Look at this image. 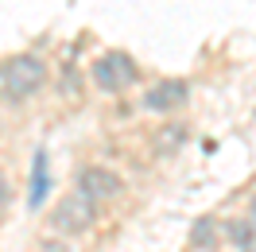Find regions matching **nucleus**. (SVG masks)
<instances>
[{
    "instance_id": "nucleus-1",
    "label": "nucleus",
    "mask_w": 256,
    "mask_h": 252,
    "mask_svg": "<svg viewBox=\"0 0 256 252\" xmlns=\"http://www.w3.org/2000/svg\"><path fill=\"white\" fill-rule=\"evenodd\" d=\"M50 86V62L39 50H16L0 58V112H24Z\"/></svg>"
},
{
    "instance_id": "nucleus-2",
    "label": "nucleus",
    "mask_w": 256,
    "mask_h": 252,
    "mask_svg": "<svg viewBox=\"0 0 256 252\" xmlns=\"http://www.w3.org/2000/svg\"><path fill=\"white\" fill-rule=\"evenodd\" d=\"M101 218H105L101 206H94L90 198H82L78 190H62V194L47 206V214H43V233L66 236V240L78 244L82 236H90L97 225H101Z\"/></svg>"
},
{
    "instance_id": "nucleus-3",
    "label": "nucleus",
    "mask_w": 256,
    "mask_h": 252,
    "mask_svg": "<svg viewBox=\"0 0 256 252\" xmlns=\"http://www.w3.org/2000/svg\"><path fill=\"white\" fill-rule=\"evenodd\" d=\"M70 190H78L82 198H90L94 206L109 210V206L128 198V178L116 171L112 163H105V159H90V163H82L78 171H74Z\"/></svg>"
},
{
    "instance_id": "nucleus-4",
    "label": "nucleus",
    "mask_w": 256,
    "mask_h": 252,
    "mask_svg": "<svg viewBox=\"0 0 256 252\" xmlns=\"http://www.w3.org/2000/svg\"><path fill=\"white\" fill-rule=\"evenodd\" d=\"M190 97H194L190 78H175V74H167V78L148 82L144 94L136 97V105H140V112H148V116L171 120L175 112H182L186 105H190Z\"/></svg>"
},
{
    "instance_id": "nucleus-5",
    "label": "nucleus",
    "mask_w": 256,
    "mask_h": 252,
    "mask_svg": "<svg viewBox=\"0 0 256 252\" xmlns=\"http://www.w3.org/2000/svg\"><path fill=\"white\" fill-rule=\"evenodd\" d=\"M50 190H54V174H50V152L47 148H35L32 156V178H28V210L39 214L47 206Z\"/></svg>"
},
{
    "instance_id": "nucleus-6",
    "label": "nucleus",
    "mask_w": 256,
    "mask_h": 252,
    "mask_svg": "<svg viewBox=\"0 0 256 252\" xmlns=\"http://www.w3.org/2000/svg\"><path fill=\"white\" fill-rule=\"evenodd\" d=\"M222 218L218 214H198L186 229V252H222Z\"/></svg>"
},
{
    "instance_id": "nucleus-7",
    "label": "nucleus",
    "mask_w": 256,
    "mask_h": 252,
    "mask_svg": "<svg viewBox=\"0 0 256 252\" xmlns=\"http://www.w3.org/2000/svg\"><path fill=\"white\" fill-rule=\"evenodd\" d=\"M222 240L229 252H256V225L248 221V214H225Z\"/></svg>"
},
{
    "instance_id": "nucleus-8",
    "label": "nucleus",
    "mask_w": 256,
    "mask_h": 252,
    "mask_svg": "<svg viewBox=\"0 0 256 252\" xmlns=\"http://www.w3.org/2000/svg\"><path fill=\"white\" fill-rule=\"evenodd\" d=\"M186 140H190V124L182 116H171V120H163L152 132V152H156V159H167V156H175V152H182Z\"/></svg>"
},
{
    "instance_id": "nucleus-9",
    "label": "nucleus",
    "mask_w": 256,
    "mask_h": 252,
    "mask_svg": "<svg viewBox=\"0 0 256 252\" xmlns=\"http://www.w3.org/2000/svg\"><path fill=\"white\" fill-rule=\"evenodd\" d=\"M86 78H90V86H94L97 94H105V97L124 94V82H120V74H116V66H112L109 50H105V54H97V58H90V66H86Z\"/></svg>"
},
{
    "instance_id": "nucleus-10",
    "label": "nucleus",
    "mask_w": 256,
    "mask_h": 252,
    "mask_svg": "<svg viewBox=\"0 0 256 252\" xmlns=\"http://www.w3.org/2000/svg\"><path fill=\"white\" fill-rule=\"evenodd\" d=\"M54 90H58V97H62V101H74V105H78L82 97H86V90H90L86 66L62 62V66H58V78H54Z\"/></svg>"
},
{
    "instance_id": "nucleus-11",
    "label": "nucleus",
    "mask_w": 256,
    "mask_h": 252,
    "mask_svg": "<svg viewBox=\"0 0 256 252\" xmlns=\"http://www.w3.org/2000/svg\"><path fill=\"white\" fill-rule=\"evenodd\" d=\"M109 58L112 66H116V74H120V82H124V90H132V86H140V78H144V70H140V62L128 54V50L120 47H109Z\"/></svg>"
},
{
    "instance_id": "nucleus-12",
    "label": "nucleus",
    "mask_w": 256,
    "mask_h": 252,
    "mask_svg": "<svg viewBox=\"0 0 256 252\" xmlns=\"http://www.w3.org/2000/svg\"><path fill=\"white\" fill-rule=\"evenodd\" d=\"M20 198V186H16V178H12V171L8 167H0V221L12 214V206H16Z\"/></svg>"
},
{
    "instance_id": "nucleus-13",
    "label": "nucleus",
    "mask_w": 256,
    "mask_h": 252,
    "mask_svg": "<svg viewBox=\"0 0 256 252\" xmlns=\"http://www.w3.org/2000/svg\"><path fill=\"white\" fill-rule=\"evenodd\" d=\"M32 252H78V248H74V240H66V236L39 233V236L32 240Z\"/></svg>"
},
{
    "instance_id": "nucleus-14",
    "label": "nucleus",
    "mask_w": 256,
    "mask_h": 252,
    "mask_svg": "<svg viewBox=\"0 0 256 252\" xmlns=\"http://www.w3.org/2000/svg\"><path fill=\"white\" fill-rule=\"evenodd\" d=\"M244 214H248V221H252V225H256V190H252V194H248V206H244Z\"/></svg>"
},
{
    "instance_id": "nucleus-15",
    "label": "nucleus",
    "mask_w": 256,
    "mask_h": 252,
    "mask_svg": "<svg viewBox=\"0 0 256 252\" xmlns=\"http://www.w3.org/2000/svg\"><path fill=\"white\" fill-rule=\"evenodd\" d=\"M0 136H4V112H0Z\"/></svg>"
}]
</instances>
